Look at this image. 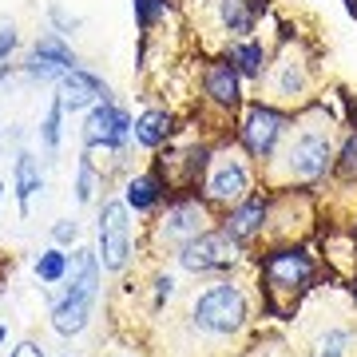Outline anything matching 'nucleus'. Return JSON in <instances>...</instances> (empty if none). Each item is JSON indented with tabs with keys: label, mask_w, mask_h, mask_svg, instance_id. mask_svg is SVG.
Listing matches in <instances>:
<instances>
[{
	"label": "nucleus",
	"mask_w": 357,
	"mask_h": 357,
	"mask_svg": "<svg viewBox=\"0 0 357 357\" xmlns=\"http://www.w3.org/2000/svg\"><path fill=\"white\" fill-rule=\"evenodd\" d=\"M318 115V103H306L302 112H294V128L286 131L282 147L274 151L266 167H262V187L266 191H282V187H314L326 175H333V147L330 128L326 123H314Z\"/></svg>",
	"instance_id": "obj_1"
},
{
	"label": "nucleus",
	"mask_w": 357,
	"mask_h": 357,
	"mask_svg": "<svg viewBox=\"0 0 357 357\" xmlns=\"http://www.w3.org/2000/svg\"><path fill=\"white\" fill-rule=\"evenodd\" d=\"M262 314L274 321H294L298 310L314 294L318 258L306 243H270L255 262Z\"/></svg>",
	"instance_id": "obj_2"
},
{
	"label": "nucleus",
	"mask_w": 357,
	"mask_h": 357,
	"mask_svg": "<svg viewBox=\"0 0 357 357\" xmlns=\"http://www.w3.org/2000/svg\"><path fill=\"white\" fill-rule=\"evenodd\" d=\"M187 326L191 333L203 337H234L250 326V294L243 290V282L218 278L211 286L191 294L187 302Z\"/></svg>",
	"instance_id": "obj_3"
},
{
	"label": "nucleus",
	"mask_w": 357,
	"mask_h": 357,
	"mask_svg": "<svg viewBox=\"0 0 357 357\" xmlns=\"http://www.w3.org/2000/svg\"><path fill=\"white\" fill-rule=\"evenodd\" d=\"M203 230H211V203H206L199 191H175L167 199L155 218L147 222L143 238H147V250L151 255H171L175 258L183 246L199 238Z\"/></svg>",
	"instance_id": "obj_4"
},
{
	"label": "nucleus",
	"mask_w": 357,
	"mask_h": 357,
	"mask_svg": "<svg viewBox=\"0 0 357 357\" xmlns=\"http://www.w3.org/2000/svg\"><path fill=\"white\" fill-rule=\"evenodd\" d=\"M135 246H139V234H135L131 206L123 203V195L103 199L96 211V255H100L103 274H123L135 262Z\"/></svg>",
	"instance_id": "obj_5"
},
{
	"label": "nucleus",
	"mask_w": 357,
	"mask_h": 357,
	"mask_svg": "<svg viewBox=\"0 0 357 357\" xmlns=\"http://www.w3.org/2000/svg\"><path fill=\"white\" fill-rule=\"evenodd\" d=\"M290 123H294V112H286V107H278V103L255 100V103H246L234 139H238V147H243L246 159H255L258 167H266L270 159H274V151L282 147Z\"/></svg>",
	"instance_id": "obj_6"
},
{
	"label": "nucleus",
	"mask_w": 357,
	"mask_h": 357,
	"mask_svg": "<svg viewBox=\"0 0 357 357\" xmlns=\"http://www.w3.org/2000/svg\"><path fill=\"white\" fill-rule=\"evenodd\" d=\"M243 258H246L243 243H234L222 227H211V230H203L199 238H191V243L183 246L175 255V262H178V270L203 278V274H230V270H238Z\"/></svg>",
	"instance_id": "obj_7"
},
{
	"label": "nucleus",
	"mask_w": 357,
	"mask_h": 357,
	"mask_svg": "<svg viewBox=\"0 0 357 357\" xmlns=\"http://www.w3.org/2000/svg\"><path fill=\"white\" fill-rule=\"evenodd\" d=\"M131 128H135V119H131L128 107L115 100H103L91 112H84L79 143H84V151H103V155L123 159L131 147Z\"/></svg>",
	"instance_id": "obj_8"
},
{
	"label": "nucleus",
	"mask_w": 357,
	"mask_h": 357,
	"mask_svg": "<svg viewBox=\"0 0 357 357\" xmlns=\"http://www.w3.org/2000/svg\"><path fill=\"white\" fill-rule=\"evenodd\" d=\"M72 68H79V56H76V48H72V40L48 28V32H40V36L32 40L24 64H20V76L32 79V84H52V88H56Z\"/></svg>",
	"instance_id": "obj_9"
},
{
	"label": "nucleus",
	"mask_w": 357,
	"mask_h": 357,
	"mask_svg": "<svg viewBox=\"0 0 357 357\" xmlns=\"http://www.w3.org/2000/svg\"><path fill=\"white\" fill-rule=\"evenodd\" d=\"M250 187H255V178H250V163H246V155L222 151V155L211 159L199 195H203L211 206H227V211H230L234 203H243L246 195H250Z\"/></svg>",
	"instance_id": "obj_10"
},
{
	"label": "nucleus",
	"mask_w": 357,
	"mask_h": 357,
	"mask_svg": "<svg viewBox=\"0 0 357 357\" xmlns=\"http://www.w3.org/2000/svg\"><path fill=\"white\" fill-rule=\"evenodd\" d=\"M266 103H278V107H286V112H294V107H306L310 100V64H306V56L298 48H286L278 52V60L266 68Z\"/></svg>",
	"instance_id": "obj_11"
},
{
	"label": "nucleus",
	"mask_w": 357,
	"mask_h": 357,
	"mask_svg": "<svg viewBox=\"0 0 357 357\" xmlns=\"http://www.w3.org/2000/svg\"><path fill=\"white\" fill-rule=\"evenodd\" d=\"M218 227L243 246L258 243V238L266 234V227H270V191H250L243 203H234L227 215H222Z\"/></svg>",
	"instance_id": "obj_12"
},
{
	"label": "nucleus",
	"mask_w": 357,
	"mask_h": 357,
	"mask_svg": "<svg viewBox=\"0 0 357 357\" xmlns=\"http://www.w3.org/2000/svg\"><path fill=\"white\" fill-rule=\"evenodd\" d=\"M56 100H60L64 112L84 115V112H91L96 103L112 100V88H107V79H103V76H96L91 68L79 64V68H72V72L56 84Z\"/></svg>",
	"instance_id": "obj_13"
},
{
	"label": "nucleus",
	"mask_w": 357,
	"mask_h": 357,
	"mask_svg": "<svg viewBox=\"0 0 357 357\" xmlns=\"http://www.w3.org/2000/svg\"><path fill=\"white\" fill-rule=\"evenodd\" d=\"M203 100L222 115H234L243 107V76H238V68L230 64L227 56H218L211 64L203 68Z\"/></svg>",
	"instance_id": "obj_14"
},
{
	"label": "nucleus",
	"mask_w": 357,
	"mask_h": 357,
	"mask_svg": "<svg viewBox=\"0 0 357 357\" xmlns=\"http://www.w3.org/2000/svg\"><path fill=\"white\" fill-rule=\"evenodd\" d=\"M96 302L100 298H91V294H76V290H64L48 310V326L52 333H60V337H79V333H88L91 318H96Z\"/></svg>",
	"instance_id": "obj_15"
},
{
	"label": "nucleus",
	"mask_w": 357,
	"mask_h": 357,
	"mask_svg": "<svg viewBox=\"0 0 357 357\" xmlns=\"http://www.w3.org/2000/svg\"><path fill=\"white\" fill-rule=\"evenodd\" d=\"M171 199V187H167V178L159 175V171H135V175H128V183H123V203L131 206V215H155L159 206Z\"/></svg>",
	"instance_id": "obj_16"
},
{
	"label": "nucleus",
	"mask_w": 357,
	"mask_h": 357,
	"mask_svg": "<svg viewBox=\"0 0 357 357\" xmlns=\"http://www.w3.org/2000/svg\"><path fill=\"white\" fill-rule=\"evenodd\" d=\"M175 112L167 107H147L143 115H135V128H131V143L143 147V151H163L167 143L175 139Z\"/></svg>",
	"instance_id": "obj_17"
},
{
	"label": "nucleus",
	"mask_w": 357,
	"mask_h": 357,
	"mask_svg": "<svg viewBox=\"0 0 357 357\" xmlns=\"http://www.w3.org/2000/svg\"><path fill=\"white\" fill-rule=\"evenodd\" d=\"M13 191H16V206H20V215H32V203H36V195L44 191V171H40V159L28 147H20L13 159Z\"/></svg>",
	"instance_id": "obj_18"
},
{
	"label": "nucleus",
	"mask_w": 357,
	"mask_h": 357,
	"mask_svg": "<svg viewBox=\"0 0 357 357\" xmlns=\"http://www.w3.org/2000/svg\"><path fill=\"white\" fill-rule=\"evenodd\" d=\"M227 60L234 68H238V76L243 79H255V84H262V76H266V68H270V52L262 40H234L227 48Z\"/></svg>",
	"instance_id": "obj_19"
},
{
	"label": "nucleus",
	"mask_w": 357,
	"mask_h": 357,
	"mask_svg": "<svg viewBox=\"0 0 357 357\" xmlns=\"http://www.w3.org/2000/svg\"><path fill=\"white\" fill-rule=\"evenodd\" d=\"M68 266H72V255H68L64 246H44L36 258H32V274H36V282L44 286V290H52V286H64L68 282Z\"/></svg>",
	"instance_id": "obj_20"
},
{
	"label": "nucleus",
	"mask_w": 357,
	"mask_h": 357,
	"mask_svg": "<svg viewBox=\"0 0 357 357\" xmlns=\"http://www.w3.org/2000/svg\"><path fill=\"white\" fill-rule=\"evenodd\" d=\"M215 13L222 32L234 40H250V32L258 24V16L250 13V0H215Z\"/></svg>",
	"instance_id": "obj_21"
},
{
	"label": "nucleus",
	"mask_w": 357,
	"mask_h": 357,
	"mask_svg": "<svg viewBox=\"0 0 357 357\" xmlns=\"http://www.w3.org/2000/svg\"><path fill=\"white\" fill-rule=\"evenodd\" d=\"M72 191H76V203H79V206H91V203H96V195L103 191V171L96 167L91 151H79V159H76V183H72Z\"/></svg>",
	"instance_id": "obj_22"
},
{
	"label": "nucleus",
	"mask_w": 357,
	"mask_h": 357,
	"mask_svg": "<svg viewBox=\"0 0 357 357\" xmlns=\"http://www.w3.org/2000/svg\"><path fill=\"white\" fill-rule=\"evenodd\" d=\"M64 107H60V100L52 96V103H48V112H44V119H40V128H36V139H40V147L48 155H56L60 151V143H64Z\"/></svg>",
	"instance_id": "obj_23"
},
{
	"label": "nucleus",
	"mask_w": 357,
	"mask_h": 357,
	"mask_svg": "<svg viewBox=\"0 0 357 357\" xmlns=\"http://www.w3.org/2000/svg\"><path fill=\"white\" fill-rule=\"evenodd\" d=\"M131 13H135V28H139L143 44H147L155 24L171 16V0H131Z\"/></svg>",
	"instance_id": "obj_24"
},
{
	"label": "nucleus",
	"mask_w": 357,
	"mask_h": 357,
	"mask_svg": "<svg viewBox=\"0 0 357 357\" xmlns=\"http://www.w3.org/2000/svg\"><path fill=\"white\" fill-rule=\"evenodd\" d=\"M333 178H337L342 187H357V128H349L345 143L337 147V155H333Z\"/></svg>",
	"instance_id": "obj_25"
},
{
	"label": "nucleus",
	"mask_w": 357,
	"mask_h": 357,
	"mask_svg": "<svg viewBox=\"0 0 357 357\" xmlns=\"http://www.w3.org/2000/svg\"><path fill=\"white\" fill-rule=\"evenodd\" d=\"M48 24H52V32H60V36H76L79 28H84V16H76V13H68L60 0H48Z\"/></svg>",
	"instance_id": "obj_26"
},
{
	"label": "nucleus",
	"mask_w": 357,
	"mask_h": 357,
	"mask_svg": "<svg viewBox=\"0 0 357 357\" xmlns=\"http://www.w3.org/2000/svg\"><path fill=\"white\" fill-rule=\"evenodd\" d=\"M178 294V282H175V274H167V270H155L151 274V310L159 314V310L171 302Z\"/></svg>",
	"instance_id": "obj_27"
},
{
	"label": "nucleus",
	"mask_w": 357,
	"mask_h": 357,
	"mask_svg": "<svg viewBox=\"0 0 357 357\" xmlns=\"http://www.w3.org/2000/svg\"><path fill=\"white\" fill-rule=\"evenodd\" d=\"M16 48H20V28L13 16H0V64H8Z\"/></svg>",
	"instance_id": "obj_28"
},
{
	"label": "nucleus",
	"mask_w": 357,
	"mask_h": 357,
	"mask_svg": "<svg viewBox=\"0 0 357 357\" xmlns=\"http://www.w3.org/2000/svg\"><path fill=\"white\" fill-rule=\"evenodd\" d=\"M52 243L56 246H76L79 243V222L76 218H56V222H52Z\"/></svg>",
	"instance_id": "obj_29"
},
{
	"label": "nucleus",
	"mask_w": 357,
	"mask_h": 357,
	"mask_svg": "<svg viewBox=\"0 0 357 357\" xmlns=\"http://www.w3.org/2000/svg\"><path fill=\"white\" fill-rule=\"evenodd\" d=\"M8 357H48V354H44V345H40V342L24 337V342H16L13 349H8Z\"/></svg>",
	"instance_id": "obj_30"
},
{
	"label": "nucleus",
	"mask_w": 357,
	"mask_h": 357,
	"mask_svg": "<svg viewBox=\"0 0 357 357\" xmlns=\"http://www.w3.org/2000/svg\"><path fill=\"white\" fill-rule=\"evenodd\" d=\"M16 68H20V64H0V84H4V79H8V76H13V72H16Z\"/></svg>",
	"instance_id": "obj_31"
},
{
	"label": "nucleus",
	"mask_w": 357,
	"mask_h": 357,
	"mask_svg": "<svg viewBox=\"0 0 357 357\" xmlns=\"http://www.w3.org/2000/svg\"><path fill=\"white\" fill-rule=\"evenodd\" d=\"M8 345V326H0V349Z\"/></svg>",
	"instance_id": "obj_32"
},
{
	"label": "nucleus",
	"mask_w": 357,
	"mask_h": 357,
	"mask_svg": "<svg viewBox=\"0 0 357 357\" xmlns=\"http://www.w3.org/2000/svg\"><path fill=\"white\" fill-rule=\"evenodd\" d=\"M345 8H349V16L357 20V0H345Z\"/></svg>",
	"instance_id": "obj_33"
},
{
	"label": "nucleus",
	"mask_w": 357,
	"mask_h": 357,
	"mask_svg": "<svg viewBox=\"0 0 357 357\" xmlns=\"http://www.w3.org/2000/svg\"><path fill=\"white\" fill-rule=\"evenodd\" d=\"M4 191H8V187H4V183H0V206H4Z\"/></svg>",
	"instance_id": "obj_34"
},
{
	"label": "nucleus",
	"mask_w": 357,
	"mask_h": 357,
	"mask_svg": "<svg viewBox=\"0 0 357 357\" xmlns=\"http://www.w3.org/2000/svg\"><path fill=\"white\" fill-rule=\"evenodd\" d=\"M123 357H135V354H123Z\"/></svg>",
	"instance_id": "obj_35"
}]
</instances>
